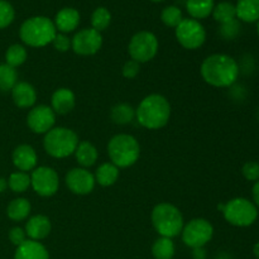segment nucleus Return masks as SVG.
<instances>
[{
  "mask_svg": "<svg viewBox=\"0 0 259 259\" xmlns=\"http://www.w3.org/2000/svg\"><path fill=\"white\" fill-rule=\"evenodd\" d=\"M7 187H8V181L5 179H2V177H0V194L5 191Z\"/></svg>",
  "mask_w": 259,
  "mask_h": 259,
  "instance_id": "42",
  "label": "nucleus"
},
{
  "mask_svg": "<svg viewBox=\"0 0 259 259\" xmlns=\"http://www.w3.org/2000/svg\"><path fill=\"white\" fill-rule=\"evenodd\" d=\"M57 29L53 20L50 18L37 15L28 18L22 23L19 29V37L24 45L29 47H46L53 42Z\"/></svg>",
  "mask_w": 259,
  "mask_h": 259,
  "instance_id": "3",
  "label": "nucleus"
},
{
  "mask_svg": "<svg viewBox=\"0 0 259 259\" xmlns=\"http://www.w3.org/2000/svg\"><path fill=\"white\" fill-rule=\"evenodd\" d=\"M51 104H52V110L56 114L60 115H65L70 111L73 110L76 105V98L75 94L70 90V89L61 88L53 93L52 99H51Z\"/></svg>",
  "mask_w": 259,
  "mask_h": 259,
  "instance_id": "17",
  "label": "nucleus"
},
{
  "mask_svg": "<svg viewBox=\"0 0 259 259\" xmlns=\"http://www.w3.org/2000/svg\"><path fill=\"white\" fill-rule=\"evenodd\" d=\"M212 17L220 24L232 22L237 19V12H235V5L230 2H222L217 4L212 9Z\"/></svg>",
  "mask_w": 259,
  "mask_h": 259,
  "instance_id": "28",
  "label": "nucleus"
},
{
  "mask_svg": "<svg viewBox=\"0 0 259 259\" xmlns=\"http://www.w3.org/2000/svg\"><path fill=\"white\" fill-rule=\"evenodd\" d=\"M152 224L161 237L172 238L181 234L184 229V217L175 205L162 202L152 211Z\"/></svg>",
  "mask_w": 259,
  "mask_h": 259,
  "instance_id": "5",
  "label": "nucleus"
},
{
  "mask_svg": "<svg viewBox=\"0 0 259 259\" xmlns=\"http://www.w3.org/2000/svg\"><path fill=\"white\" fill-rule=\"evenodd\" d=\"M119 179V168L113 164L110 163H103L98 169H96V174H95V181L98 182L99 185L104 187H109V186H113Z\"/></svg>",
  "mask_w": 259,
  "mask_h": 259,
  "instance_id": "25",
  "label": "nucleus"
},
{
  "mask_svg": "<svg viewBox=\"0 0 259 259\" xmlns=\"http://www.w3.org/2000/svg\"><path fill=\"white\" fill-rule=\"evenodd\" d=\"M182 242L187 247L192 248H202L205 244L212 239L214 235V228L207 222L206 219H194L186 225H184V229L181 232Z\"/></svg>",
  "mask_w": 259,
  "mask_h": 259,
  "instance_id": "10",
  "label": "nucleus"
},
{
  "mask_svg": "<svg viewBox=\"0 0 259 259\" xmlns=\"http://www.w3.org/2000/svg\"><path fill=\"white\" fill-rule=\"evenodd\" d=\"M12 98L18 108H30L35 104L37 93L35 89L28 82H17L12 89Z\"/></svg>",
  "mask_w": 259,
  "mask_h": 259,
  "instance_id": "18",
  "label": "nucleus"
},
{
  "mask_svg": "<svg viewBox=\"0 0 259 259\" xmlns=\"http://www.w3.org/2000/svg\"><path fill=\"white\" fill-rule=\"evenodd\" d=\"M18 82V73L14 67L7 65H0V91L12 90Z\"/></svg>",
  "mask_w": 259,
  "mask_h": 259,
  "instance_id": "31",
  "label": "nucleus"
},
{
  "mask_svg": "<svg viewBox=\"0 0 259 259\" xmlns=\"http://www.w3.org/2000/svg\"><path fill=\"white\" fill-rule=\"evenodd\" d=\"M66 185L68 190L76 195H88L95 187V176L85 168H72L66 175Z\"/></svg>",
  "mask_w": 259,
  "mask_h": 259,
  "instance_id": "14",
  "label": "nucleus"
},
{
  "mask_svg": "<svg viewBox=\"0 0 259 259\" xmlns=\"http://www.w3.org/2000/svg\"><path fill=\"white\" fill-rule=\"evenodd\" d=\"M108 154L111 163L118 168L131 167L141 156L138 141L131 134H116L109 141Z\"/></svg>",
  "mask_w": 259,
  "mask_h": 259,
  "instance_id": "4",
  "label": "nucleus"
},
{
  "mask_svg": "<svg viewBox=\"0 0 259 259\" xmlns=\"http://www.w3.org/2000/svg\"><path fill=\"white\" fill-rule=\"evenodd\" d=\"M149 2H152V3H162V2H164V0H149Z\"/></svg>",
  "mask_w": 259,
  "mask_h": 259,
  "instance_id": "44",
  "label": "nucleus"
},
{
  "mask_svg": "<svg viewBox=\"0 0 259 259\" xmlns=\"http://www.w3.org/2000/svg\"><path fill=\"white\" fill-rule=\"evenodd\" d=\"M111 23V13L109 9L104 7L96 8L91 14V28L98 32H103L110 25Z\"/></svg>",
  "mask_w": 259,
  "mask_h": 259,
  "instance_id": "29",
  "label": "nucleus"
},
{
  "mask_svg": "<svg viewBox=\"0 0 259 259\" xmlns=\"http://www.w3.org/2000/svg\"><path fill=\"white\" fill-rule=\"evenodd\" d=\"M175 252H176L175 243L169 238H158L152 245V254L154 259H172Z\"/></svg>",
  "mask_w": 259,
  "mask_h": 259,
  "instance_id": "27",
  "label": "nucleus"
},
{
  "mask_svg": "<svg viewBox=\"0 0 259 259\" xmlns=\"http://www.w3.org/2000/svg\"><path fill=\"white\" fill-rule=\"evenodd\" d=\"M13 163L20 172L32 171L37 166V153L28 144H20L13 152Z\"/></svg>",
  "mask_w": 259,
  "mask_h": 259,
  "instance_id": "15",
  "label": "nucleus"
},
{
  "mask_svg": "<svg viewBox=\"0 0 259 259\" xmlns=\"http://www.w3.org/2000/svg\"><path fill=\"white\" fill-rule=\"evenodd\" d=\"M29 186L30 176L27 172H14V174L10 175L9 180H8V187L17 194L25 192Z\"/></svg>",
  "mask_w": 259,
  "mask_h": 259,
  "instance_id": "32",
  "label": "nucleus"
},
{
  "mask_svg": "<svg viewBox=\"0 0 259 259\" xmlns=\"http://www.w3.org/2000/svg\"><path fill=\"white\" fill-rule=\"evenodd\" d=\"M202 78L214 88H229L239 77V65L230 56L215 53L204 60L201 65Z\"/></svg>",
  "mask_w": 259,
  "mask_h": 259,
  "instance_id": "1",
  "label": "nucleus"
},
{
  "mask_svg": "<svg viewBox=\"0 0 259 259\" xmlns=\"http://www.w3.org/2000/svg\"><path fill=\"white\" fill-rule=\"evenodd\" d=\"M51 233V222L45 215L32 217L25 224V234L30 240H42L48 237Z\"/></svg>",
  "mask_w": 259,
  "mask_h": 259,
  "instance_id": "19",
  "label": "nucleus"
},
{
  "mask_svg": "<svg viewBox=\"0 0 259 259\" xmlns=\"http://www.w3.org/2000/svg\"><path fill=\"white\" fill-rule=\"evenodd\" d=\"M56 123V113L47 105H38L28 113L27 124L33 133L46 134Z\"/></svg>",
  "mask_w": 259,
  "mask_h": 259,
  "instance_id": "13",
  "label": "nucleus"
},
{
  "mask_svg": "<svg viewBox=\"0 0 259 259\" xmlns=\"http://www.w3.org/2000/svg\"><path fill=\"white\" fill-rule=\"evenodd\" d=\"M76 161L82 167H91L98 161V149L90 142H80L75 151Z\"/></svg>",
  "mask_w": 259,
  "mask_h": 259,
  "instance_id": "24",
  "label": "nucleus"
},
{
  "mask_svg": "<svg viewBox=\"0 0 259 259\" xmlns=\"http://www.w3.org/2000/svg\"><path fill=\"white\" fill-rule=\"evenodd\" d=\"M182 19L184 17H182L181 9L175 5H168L161 13V20L166 27L176 28L182 22Z\"/></svg>",
  "mask_w": 259,
  "mask_h": 259,
  "instance_id": "33",
  "label": "nucleus"
},
{
  "mask_svg": "<svg viewBox=\"0 0 259 259\" xmlns=\"http://www.w3.org/2000/svg\"><path fill=\"white\" fill-rule=\"evenodd\" d=\"M224 219L233 227L247 228L258 219V207L254 202L244 197H235L225 205H219Z\"/></svg>",
  "mask_w": 259,
  "mask_h": 259,
  "instance_id": "7",
  "label": "nucleus"
},
{
  "mask_svg": "<svg viewBox=\"0 0 259 259\" xmlns=\"http://www.w3.org/2000/svg\"><path fill=\"white\" fill-rule=\"evenodd\" d=\"M257 32H258V35H259V20H258V24H257Z\"/></svg>",
  "mask_w": 259,
  "mask_h": 259,
  "instance_id": "45",
  "label": "nucleus"
},
{
  "mask_svg": "<svg viewBox=\"0 0 259 259\" xmlns=\"http://www.w3.org/2000/svg\"><path fill=\"white\" fill-rule=\"evenodd\" d=\"M139 71H141V63H138L134 60H129L124 63L123 66V76L126 78H134L138 76Z\"/></svg>",
  "mask_w": 259,
  "mask_h": 259,
  "instance_id": "38",
  "label": "nucleus"
},
{
  "mask_svg": "<svg viewBox=\"0 0 259 259\" xmlns=\"http://www.w3.org/2000/svg\"><path fill=\"white\" fill-rule=\"evenodd\" d=\"M253 253H254L255 258L259 259V242L255 243L254 247H253Z\"/></svg>",
  "mask_w": 259,
  "mask_h": 259,
  "instance_id": "43",
  "label": "nucleus"
},
{
  "mask_svg": "<svg viewBox=\"0 0 259 259\" xmlns=\"http://www.w3.org/2000/svg\"><path fill=\"white\" fill-rule=\"evenodd\" d=\"M30 202L24 197H18V199L12 200L7 207L8 218L13 222H23L27 219L30 214Z\"/></svg>",
  "mask_w": 259,
  "mask_h": 259,
  "instance_id": "22",
  "label": "nucleus"
},
{
  "mask_svg": "<svg viewBox=\"0 0 259 259\" xmlns=\"http://www.w3.org/2000/svg\"><path fill=\"white\" fill-rule=\"evenodd\" d=\"M237 18L244 23L259 20V0H238L235 4Z\"/></svg>",
  "mask_w": 259,
  "mask_h": 259,
  "instance_id": "21",
  "label": "nucleus"
},
{
  "mask_svg": "<svg viewBox=\"0 0 259 259\" xmlns=\"http://www.w3.org/2000/svg\"><path fill=\"white\" fill-rule=\"evenodd\" d=\"M175 34L180 45L186 50H197L206 40V30L196 19L186 18L175 28Z\"/></svg>",
  "mask_w": 259,
  "mask_h": 259,
  "instance_id": "9",
  "label": "nucleus"
},
{
  "mask_svg": "<svg viewBox=\"0 0 259 259\" xmlns=\"http://www.w3.org/2000/svg\"><path fill=\"white\" fill-rule=\"evenodd\" d=\"M128 52L132 60L137 61L138 63L153 60L158 52V39L156 34L148 30H141L136 33L129 42Z\"/></svg>",
  "mask_w": 259,
  "mask_h": 259,
  "instance_id": "8",
  "label": "nucleus"
},
{
  "mask_svg": "<svg viewBox=\"0 0 259 259\" xmlns=\"http://www.w3.org/2000/svg\"><path fill=\"white\" fill-rule=\"evenodd\" d=\"M27 50L24 46L22 45H12L7 50L5 53V60H7V65L12 66V67H19L27 60Z\"/></svg>",
  "mask_w": 259,
  "mask_h": 259,
  "instance_id": "30",
  "label": "nucleus"
},
{
  "mask_svg": "<svg viewBox=\"0 0 259 259\" xmlns=\"http://www.w3.org/2000/svg\"><path fill=\"white\" fill-rule=\"evenodd\" d=\"M214 0H187L186 10L192 19H205L212 13Z\"/></svg>",
  "mask_w": 259,
  "mask_h": 259,
  "instance_id": "23",
  "label": "nucleus"
},
{
  "mask_svg": "<svg viewBox=\"0 0 259 259\" xmlns=\"http://www.w3.org/2000/svg\"><path fill=\"white\" fill-rule=\"evenodd\" d=\"M14 259H50V255L42 243L29 239L17 247Z\"/></svg>",
  "mask_w": 259,
  "mask_h": 259,
  "instance_id": "20",
  "label": "nucleus"
},
{
  "mask_svg": "<svg viewBox=\"0 0 259 259\" xmlns=\"http://www.w3.org/2000/svg\"><path fill=\"white\" fill-rule=\"evenodd\" d=\"M240 32V23L238 19L232 20V22H228L222 24V27L219 28V33L223 38L225 39H234Z\"/></svg>",
  "mask_w": 259,
  "mask_h": 259,
  "instance_id": "35",
  "label": "nucleus"
},
{
  "mask_svg": "<svg viewBox=\"0 0 259 259\" xmlns=\"http://www.w3.org/2000/svg\"><path fill=\"white\" fill-rule=\"evenodd\" d=\"M242 174L244 179L248 180V181L257 182L259 180V163L254 161L247 162L242 167Z\"/></svg>",
  "mask_w": 259,
  "mask_h": 259,
  "instance_id": "36",
  "label": "nucleus"
},
{
  "mask_svg": "<svg viewBox=\"0 0 259 259\" xmlns=\"http://www.w3.org/2000/svg\"><path fill=\"white\" fill-rule=\"evenodd\" d=\"M252 197L255 206L259 207V180L257 182H254V186L252 189Z\"/></svg>",
  "mask_w": 259,
  "mask_h": 259,
  "instance_id": "40",
  "label": "nucleus"
},
{
  "mask_svg": "<svg viewBox=\"0 0 259 259\" xmlns=\"http://www.w3.org/2000/svg\"><path fill=\"white\" fill-rule=\"evenodd\" d=\"M78 146V137L73 131L63 126L52 128L43 139L45 151L53 158H66L75 153Z\"/></svg>",
  "mask_w": 259,
  "mask_h": 259,
  "instance_id": "6",
  "label": "nucleus"
},
{
  "mask_svg": "<svg viewBox=\"0 0 259 259\" xmlns=\"http://www.w3.org/2000/svg\"><path fill=\"white\" fill-rule=\"evenodd\" d=\"M103 46V35L93 28L81 29L71 39V48L76 55L93 56Z\"/></svg>",
  "mask_w": 259,
  "mask_h": 259,
  "instance_id": "12",
  "label": "nucleus"
},
{
  "mask_svg": "<svg viewBox=\"0 0 259 259\" xmlns=\"http://www.w3.org/2000/svg\"><path fill=\"white\" fill-rule=\"evenodd\" d=\"M138 123L147 129L163 128L171 116V105L164 96L152 94L146 96L136 110Z\"/></svg>",
  "mask_w": 259,
  "mask_h": 259,
  "instance_id": "2",
  "label": "nucleus"
},
{
  "mask_svg": "<svg viewBox=\"0 0 259 259\" xmlns=\"http://www.w3.org/2000/svg\"><path fill=\"white\" fill-rule=\"evenodd\" d=\"M25 238H27V234H25V230H23L22 228L19 227H15V228H12L9 232V240L13 243L14 245H17V247H19L22 243H24Z\"/></svg>",
  "mask_w": 259,
  "mask_h": 259,
  "instance_id": "39",
  "label": "nucleus"
},
{
  "mask_svg": "<svg viewBox=\"0 0 259 259\" xmlns=\"http://www.w3.org/2000/svg\"><path fill=\"white\" fill-rule=\"evenodd\" d=\"M15 18V10L7 0H0V29L9 27Z\"/></svg>",
  "mask_w": 259,
  "mask_h": 259,
  "instance_id": "34",
  "label": "nucleus"
},
{
  "mask_svg": "<svg viewBox=\"0 0 259 259\" xmlns=\"http://www.w3.org/2000/svg\"><path fill=\"white\" fill-rule=\"evenodd\" d=\"M30 186L42 197H51L58 191L60 179L57 172L51 167L40 166L30 175Z\"/></svg>",
  "mask_w": 259,
  "mask_h": 259,
  "instance_id": "11",
  "label": "nucleus"
},
{
  "mask_svg": "<svg viewBox=\"0 0 259 259\" xmlns=\"http://www.w3.org/2000/svg\"><path fill=\"white\" fill-rule=\"evenodd\" d=\"M53 23L58 32L67 34L73 32L80 24V13L75 8H63L56 14Z\"/></svg>",
  "mask_w": 259,
  "mask_h": 259,
  "instance_id": "16",
  "label": "nucleus"
},
{
  "mask_svg": "<svg viewBox=\"0 0 259 259\" xmlns=\"http://www.w3.org/2000/svg\"><path fill=\"white\" fill-rule=\"evenodd\" d=\"M55 50H57L58 52H67L71 48V39L63 33H57L52 42Z\"/></svg>",
  "mask_w": 259,
  "mask_h": 259,
  "instance_id": "37",
  "label": "nucleus"
},
{
  "mask_svg": "<svg viewBox=\"0 0 259 259\" xmlns=\"http://www.w3.org/2000/svg\"><path fill=\"white\" fill-rule=\"evenodd\" d=\"M134 116H136V110L133 109V106L125 103L116 104L110 111L111 120L119 125H125V124L132 123Z\"/></svg>",
  "mask_w": 259,
  "mask_h": 259,
  "instance_id": "26",
  "label": "nucleus"
},
{
  "mask_svg": "<svg viewBox=\"0 0 259 259\" xmlns=\"http://www.w3.org/2000/svg\"><path fill=\"white\" fill-rule=\"evenodd\" d=\"M192 257H194V259H205L206 258V252H205L204 247L195 248L194 252H192Z\"/></svg>",
  "mask_w": 259,
  "mask_h": 259,
  "instance_id": "41",
  "label": "nucleus"
}]
</instances>
